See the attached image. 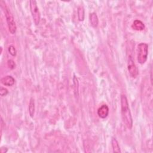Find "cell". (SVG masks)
<instances>
[{
	"mask_svg": "<svg viewBox=\"0 0 153 153\" xmlns=\"http://www.w3.org/2000/svg\"><path fill=\"white\" fill-rule=\"evenodd\" d=\"M7 64H8V66L11 69H13L16 67V64H15V62L13 60H9L8 62H7Z\"/></svg>",
	"mask_w": 153,
	"mask_h": 153,
	"instance_id": "15",
	"label": "cell"
},
{
	"mask_svg": "<svg viewBox=\"0 0 153 153\" xmlns=\"http://www.w3.org/2000/svg\"><path fill=\"white\" fill-rule=\"evenodd\" d=\"M128 69L131 77L133 79H136L138 75V70L131 56H129L128 58Z\"/></svg>",
	"mask_w": 153,
	"mask_h": 153,
	"instance_id": "5",
	"label": "cell"
},
{
	"mask_svg": "<svg viewBox=\"0 0 153 153\" xmlns=\"http://www.w3.org/2000/svg\"><path fill=\"white\" fill-rule=\"evenodd\" d=\"M1 82L3 85L10 87L14 85L15 83V80L13 76L10 75H7V76H4L3 78L1 79Z\"/></svg>",
	"mask_w": 153,
	"mask_h": 153,
	"instance_id": "7",
	"label": "cell"
},
{
	"mask_svg": "<svg viewBox=\"0 0 153 153\" xmlns=\"http://www.w3.org/2000/svg\"><path fill=\"white\" fill-rule=\"evenodd\" d=\"M29 113L31 117H33L35 114V101L34 99L31 98L29 104Z\"/></svg>",
	"mask_w": 153,
	"mask_h": 153,
	"instance_id": "12",
	"label": "cell"
},
{
	"mask_svg": "<svg viewBox=\"0 0 153 153\" xmlns=\"http://www.w3.org/2000/svg\"><path fill=\"white\" fill-rule=\"evenodd\" d=\"M73 83H74V90L75 96L76 98H78L79 96V82L78 79L76 78V76L75 75L74 76Z\"/></svg>",
	"mask_w": 153,
	"mask_h": 153,
	"instance_id": "9",
	"label": "cell"
},
{
	"mask_svg": "<svg viewBox=\"0 0 153 153\" xmlns=\"http://www.w3.org/2000/svg\"><path fill=\"white\" fill-rule=\"evenodd\" d=\"M132 27L133 29L136 31H143L145 29V25L142 21L139 20H135L133 22L132 25Z\"/></svg>",
	"mask_w": 153,
	"mask_h": 153,
	"instance_id": "8",
	"label": "cell"
},
{
	"mask_svg": "<svg viewBox=\"0 0 153 153\" xmlns=\"http://www.w3.org/2000/svg\"><path fill=\"white\" fill-rule=\"evenodd\" d=\"M78 17L80 21H83L85 19V10L82 6L78 8Z\"/></svg>",
	"mask_w": 153,
	"mask_h": 153,
	"instance_id": "13",
	"label": "cell"
},
{
	"mask_svg": "<svg viewBox=\"0 0 153 153\" xmlns=\"http://www.w3.org/2000/svg\"><path fill=\"white\" fill-rule=\"evenodd\" d=\"M109 114V108L106 105H102L98 110V116L101 119H105Z\"/></svg>",
	"mask_w": 153,
	"mask_h": 153,
	"instance_id": "6",
	"label": "cell"
},
{
	"mask_svg": "<svg viewBox=\"0 0 153 153\" xmlns=\"http://www.w3.org/2000/svg\"><path fill=\"white\" fill-rule=\"evenodd\" d=\"M9 92L7 90V89L1 87V89H0V94H1V96H6L7 94H8Z\"/></svg>",
	"mask_w": 153,
	"mask_h": 153,
	"instance_id": "16",
	"label": "cell"
},
{
	"mask_svg": "<svg viewBox=\"0 0 153 153\" xmlns=\"http://www.w3.org/2000/svg\"><path fill=\"white\" fill-rule=\"evenodd\" d=\"M121 112L123 123L128 129H131L133 126V120L128 101L125 95L121 96Z\"/></svg>",
	"mask_w": 153,
	"mask_h": 153,
	"instance_id": "1",
	"label": "cell"
},
{
	"mask_svg": "<svg viewBox=\"0 0 153 153\" xmlns=\"http://www.w3.org/2000/svg\"><path fill=\"white\" fill-rule=\"evenodd\" d=\"M8 50H9V53H10L12 56H16L17 52H16V50L15 47L13 46H10L9 47Z\"/></svg>",
	"mask_w": 153,
	"mask_h": 153,
	"instance_id": "14",
	"label": "cell"
},
{
	"mask_svg": "<svg viewBox=\"0 0 153 153\" xmlns=\"http://www.w3.org/2000/svg\"><path fill=\"white\" fill-rule=\"evenodd\" d=\"M4 13H5V15H6V18L9 30L12 34H15L17 30V26H16V23L15 22L13 16L11 11L7 7H5Z\"/></svg>",
	"mask_w": 153,
	"mask_h": 153,
	"instance_id": "3",
	"label": "cell"
},
{
	"mask_svg": "<svg viewBox=\"0 0 153 153\" xmlns=\"http://www.w3.org/2000/svg\"><path fill=\"white\" fill-rule=\"evenodd\" d=\"M89 19H90V22L91 23V25L93 28H96L98 26V23H99V20L96 14L95 13H90L89 16Z\"/></svg>",
	"mask_w": 153,
	"mask_h": 153,
	"instance_id": "10",
	"label": "cell"
},
{
	"mask_svg": "<svg viewBox=\"0 0 153 153\" xmlns=\"http://www.w3.org/2000/svg\"><path fill=\"white\" fill-rule=\"evenodd\" d=\"M30 3V10L32 14L33 21L36 25H38L40 22L41 15L40 12L37 6V3L34 0L29 1Z\"/></svg>",
	"mask_w": 153,
	"mask_h": 153,
	"instance_id": "4",
	"label": "cell"
},
{
	"mask_svg": "<svg viewBox=\"0 0 153 153\" xmlns=\"http://www.w3.org/2000/svg\"><path fill=\"white\" fill-rule=\"evenodd\" d=\"M111 145L114 152H121L119 144L116 138H112L111 141Z\"/></svg>",
	"mask_w": 153,
	"mask_h": 153,
	"instance_id": "11",
	"label": "cell"
},
{
	"mask_svg": "<svg viewBox=\"0 0 153 153\" xmlns=\"http://www.w3.org/2000/svg\"><path fill=\"white\" fill-rule=\"evenodd\" d=\"M148 45L146 43H141L138 46L137 60L139 63L144 64L148 58Z\"/></svg>",
	"mask_w": 153,
	"mask_h": 153,
	"instance_id": "2",
	"label": "cell"
}]
</instances>
